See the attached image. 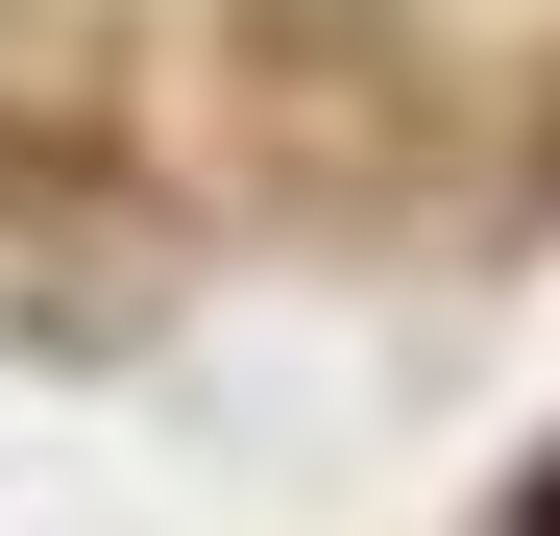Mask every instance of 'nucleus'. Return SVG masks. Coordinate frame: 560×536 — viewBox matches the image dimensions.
Wrapping results in <instances>:
<instances>
[{
    "instance_id": "2",
    "label": "nucleus",
    "mask_w": 560,
    "mask_h": 536,
    "mask_svg": "<svg viewBox=\"0 0 560 536\" xmlns=\"http://www.w3.org/2000/svg\"><path fill=\"white\" fill-rule=\"evenodd\" d=\"M0 293H49V317H122L147 293V196L73 123H0Z\"/></svg>"
},
{
    "instance_id": "1",
    "label": "nucleus",
    "mask_w": 560,
    "mask_h": 536,
    "mask_svg": "<svg viewBox=\"0 0 560 536\" xmlns=\"http://www.w3.org/2000/svg\"><path fill=\"white\" fill-rule=\"evenodd\" d=\"M220 147L293 220H390L439 171V49L415 0H220Z\"/></svg>"
}]
</instances>
